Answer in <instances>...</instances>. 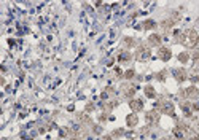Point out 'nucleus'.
Returning a JSON list of instances; mask_svg holds the SVG:
<instances>
[{"label": "nucleus", "instance_id": "8", "mask_svg": "<svg viewBox=\"0 0 199 140\" xmlns=\"http://www.w3.org/2000/svg\"><path fill=\"white\" fill-rule=\"evenodd\" d=\"M129 105H131V108H132L134 111H140V110L143 108V100H140V99H134V100L129 102Z\"/></svg>", "mask_w": 199, "mask_h": 140}, {"label": "nucleus", "instance_id": "27", "mask_svg": "<svg viewBox=\"0 0 199 140\" xmlns=\"http://www.w3.org/2000/svg\"><path fill=\"white\" fill-rule=\"evenodd\" d=\"M102 140H112V137H108V135H105V137H102Z\"/></svg>", "mask_w": 199, "mask_h": 140}, {"label": "nucleus", "instance_id": "15", "mask_svg": "<svg viewBox=\"0 0 199 140\" xmlns=\"http://www.w3.org/2000/svg\"><path fill=\"white\" fill-rule=\"evenodd\" d=\"M129 59H131V54L129 53H121V56L118 57L119 62H126V60H129Z\"/></svg>", "mask_w": 199, "mask_h": 140}, {"label": "nucleus", "instance_id": "16", "mask_svg": "<svg viewBox=\"0 0 199 140\" xmlns=\"http://www.w3.org/2000/svg\"><path fill=\"white\" fill-rule=\"evenodd\" d=\"M178 60H180L182 64H185V62L188 60V53H180V54H178Z\"/></svg>", "mask_w": 199, "mask_h": 140}, {"label": "nucleus", "instance_id": "23", "mask_svg": "<svg viewBox=\"0 0 199 140\" xmlns=\"http://www.w3.org/2000/svg\"><path fill=\"white\" fill-rule=\"evenodd\" d=\"M113 135H123V130H121V129L115 130V132H113Z\"/></svg>", "mask_w": 199, "mask_h": 140}, {"label": "nucleus", "instance_id": "7", "mask_svg": "<svg viewBox=\"0 0 199 140\" xmlns=\"http://www.w3.org/2000/svg\"><path fill=\"white\" fill-rule=\"evenodd\" d=\"M139 123V118H137V115H128L126 116V124H128V127H136Z\"/></svg>", "mask_w": 199, "mask_h": 140}, {"label": "nucleus", "instance_id": "9", "mask_svg": "<svg viewBox=\"0 0 199 140\" xmlns=\"http://www.w3.org/2000/svg\"><path fill=\"white\" fill-rule=\"evenodd\" d=\"M174 75H175V78H177V81H185L188 78L186 77V70L185 69H177L174 72Z\"/></svg>", "mask_w": 199, "mask_h": 140}, {"label": "nucleus", "instance_id": "10", "mask_svg": "<svg viewBox=\"0 0 199 140\" xmlns=\"http://www.w3.org/2000/svg\"><path fill=\"white\" fill-rule=\"evenodd\" d=\"M148 43H150L151 46H158L161 45V37L158 34H151L150 37H148Z\"/></svg>", "mask_w": 199, "mask_h": 140}, {"label": "nucleus", "instance_id": "18", "mask_svg": "<svg viewBox=\"0 0 199 140\" xmlns=\"http://www.w3.org/2000/svg\"><path fill=\"white\" fill-rule=\"evenodd\" d=\"M134 75H136V72H134V70H128V72L124 73V78H128V80H131V78H134Z\"/></svg>", "mask_w": 199, "mask_h": 140}, {"label": "nucleus", "instance_id": "13", "mask_svg": "<svg viewBox=\"0 0 199 140\" xmlns=\"http://www.w3.org/2000/svg\"><path fill=\"white\" fill-rule=\"evenodd\" d=\"M172 26H174V19H166V21L161 22V27H163L164 30H169Z\"/></svg>", "mask_w": 199, "mask_h": 140}, {"label": "nucleus", "instance_id": "17", "mask_svg": "<svg viewBox=\"0 0 199 140\" xmlns=\"http://www.w3.org/2000/svg\"><path fill=\"white\" fill-rule=\"evenodd\" d=\"M124 43H126L128 46H134L136 45V40L131 38V37H126V38H124Z\"/></svg>", "mask_w": 199, "mask_h": 140}, {"label": "nucleus", "instance_id": "24", "mask_svg": "<svg viewBox=\"0 0 199 140\" xmlns=\"http://www.w3.org/2000/svg\"><path fill=\"white\" fill-rule=\"evenodd\" d=\"M94 132H97V134L100 132V126H94Z\"/></svg>", "mask_w": 199, "mask_h": 140}, {"label": "nucleus", "instance_id": "19", "mask_svg": "<svg viewBox=\"0 0 199 140\" xmlns=\"http://www.w3.org/2000/svg\"><path fill=\"white\" fill-rule=\"evenodd\" d=\"M174 135H175V137H178V139H180L183 134H182V130H180L178 127H175V129H174Z\"/></svg>", "mask_w": 199, "mask_h": 140}, {"label": "nucleus", "instance_id": "21", "mask_svg": "<svg viewBox=\"0 0 199 140\" xmlns=\"http://www.w3.org/2000/svg\"><path fill=\"white\" fill-rule=\"evenodd\" d=\"M113 107H115V102H112V104H105V105H104V108H105V110H112Z\"/></svg>", "mask_w": 199, "mask_h": 140}, {"label": "nucleus", "instance_id": "3", "mask_svg": "<svg viewBox=\"0 0 199 140\" xmlns=\"http://www.w3.org/2000/svg\"><path fill=\"white\" fill-rule=\"evenodd\" d=\"M182 96L188 97V99H196V97L199 96V89L196 86H189V88H186V89L182 91Z\"/></svg>", "mask_w": 199, "mask_h": 140}, {"label": "nucleus", "instance_id": "30", "mask_svg": "<svg viewBox=\"0 0 199 140\" xmlns=\"http://www.w3.org/2000/svg\"><path fill=\"white\" fill-rule=\"evenodd\" d=\"M73 140H77V139H73Z\"/></svg>", "mask_w": 199, "mask_h": 140}, {"label": "nucleus", "instance_id": "1", "mask_svg": "<svg viewBox=\"0 0 199 140\" xmlns=\"http://www.w3.org/2000/svg\"><path fill=\"white\" fill-rule=\"evenodd\" d=\"M198 43H199V37H198V34H196V30L189 29V30L185 32V43H183V45L189 46V48H194Z\"/></svg>", "mask_w": 199, "mask_h": 140}, {"label": "nucleus", "instance_id": "5", "mask_svg": "<svg viewBox=\"0 0 199 140\" xmlns=\"http://www.w3.org/2000/svg\"><path fill=\"white\" fill-rule=\"evenodd\" d=\"M170 56H172V53H170V49H169V48H164V46H163V48H159V51H158V57H159L161 60H164V62H166V60H169V59H170Z\"/></svg>", "mask_w": 199, "mask_h": 140}, {"label": "nucleus", "instance_id": "25", "mask_svg": "<svg viewBox=\"0 0 199 140\" xmlns=\"http://www.w3.org/2000/svg\"><path fill=\"white\" fill-rule=\"evenodd\" d=\"M92 108H94V105H92V104H88L86 105V110H92Z\"/></svg>", "mask_w": 199, "mask_h": 140}, {"label": "nucleus", "instance_id": "4", "mask_svg": "<svg viewBox=\"0 0 199 140\" xmlns=\"http://www.w3.org/2000/svg\"><path fill=\"white\" fill-rule=\"evenodd\" d=\"M150 56H151V51L147 48V46H140L137 51V54H136V57L139 60H147V59H150Z\"/></svg>", "mask_w": 199, "mask_h": 140}, {"label": "nucleus", "instance_id": "14", "mask_svg": "<svg viewBox=\"0 0 199 140\" xmlns=\"http://www.w3.org/2000/svg\"><path fill=\"white\" fill-rule=\"evenodd\" d=\"M143 27H145V29H153V27H156V22L151 21V19H147L143 22Z\"/></svg>", "mask_w": 199, "mask_h": 140}, {"label": "nucleus", "instance_id": "28", "mask_svg": "<svg viewBox=\"0 0 199 140\" xmlns=\"http://www.w3.org/2000/svg\"><path fill=\"white\" fill-rule=\"evenodd\" d=\"M196 127H198V130H199V123H198V126H196Z\"/></svg>", "mask_w": 199, "mask_h": 140}, {"label": "nucleus", "instance_id": "22", "mask_svg": "<svg viewBox=\"0 0 199 140\" xmlns=\"http://www.w3.org/2000/svg\"><path fill=\"white\" fill-rule=\"evenodd\" d=\"M191 107H193V110H199V102H194Z\"/></svg>", "mask_w": 199, "mask_h": 140}, {"label": "nucleus", "instance_id": "20", "mask_svg": "<svg viewBox=\"0 0 199 140\" xmlns=\"http://www.w3.org/2000/svg\"><path fill=\"white\" fill-rule=\"evenodd\" d=\"M166 73H167V72H166V70H163V72H159V73H158V75H156V77H158V80H161V81H163V80H164V78H166V77H164V75H166Z\"/></svg>", "mask_w": 199, "mask_h": 140}, {"label": "nucleus", "instance_id": "12", "mask_svg": "<svg viewBox=\"0 0 199 140\" xmlns=\"http://www.w3.org/2000/svg\"><path fill=\"white\" fill-rule=\"evenodd\" d=\"M145 96H147V97H150V99H153V97L156 96V92H155V88L148 85V86L145 88Z\"/></svg>", "mask_w": 199, "mask_h": 140}, {"label": "nucleus", "instance_id": "29", "mask_svg": "<svg viewBox=\"0 0 199 140\" xmlns=\"http://www.w3.org/2000/svg\"><path fill=\"white\" fill-rule=\"evenodd\" d=\"M161 140H170V139H161Z\"/></svg>", "mask_w": 199, "mask_h": 140}, {"label": "nucleus", "instance_id": "11", "mask_svg": "<svg viewBox=\"0 0 199 140\" xmlns=\"http://www.w3.org/2000/svg\"><path fill=\"white\" fill-rule=\"evenodd\" d=\"M136 91H137L136 86H124V96L126 97H132L136 94Z\"/></svg>", "mask_w": 199, "mask_h": 140}, {"label": "nucleus", "instance_id": "26", "mask_svg": "<svg viewBox=\"0 0 199 140\" xmlns=\"http://www.w3.org/2000/svg\"><path fill=\"white\" fill-rule=\"evenodd\" d=\"M105 119H107V116H105V115H100L99 116V121H105Z\"/></svg>", "mask_w": 199, "mask_h": 140}, {"label": "nucleus", "instance_id": "2", "mask_svg": "<svg viewBox=\"0 0 199 140\" xmlns=\"http://www.w3.org/2000/svg\"><path fill=\"white\" fill-rule=\"evenodd\" d=\"M158 108L163 111V113H166V115L174 116V105H172V102H169V100H159L158 102Z\"/></svg>", "mask_w": 199, "mask_h": 140}, {"label": "nucleus", "instance_id": "6", "mask_svg": "<svg viewBox=\"0 0 199 140\" xmlns=\"http://www.w3.org/2000/svg\"><path fill=\"white\" fill-rule=\"evenodd\" d=\"M145 118H147V121L148 123H153V124H156L159 121V113L156 110H151V111H148V113L145 115Z\"/></svg>", "mask_w": 199, "mask_h": 140}]
</instances>
